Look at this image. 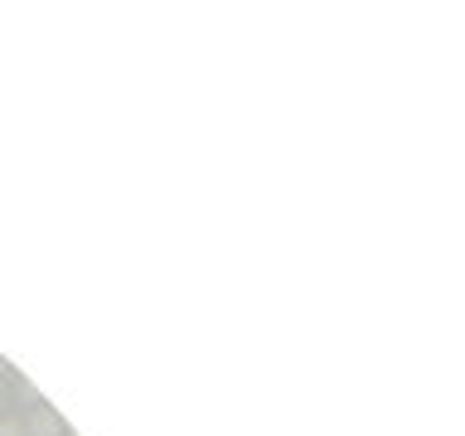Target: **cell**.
<instances>
[{"label": "cell", "instance_id": "6da1fadb", "mask_svg": "<svg viewBox=\"0 0 465 436\" xmlns=\"http://www.w3.org/2000/svg\"><path fill=\"white\" fill-rule=\"evenodd\" d=\"M15 431L20 436H73L68 417L49 398H25L20 412H15Z\"/></svg>", "mask_w": 465, "mask_h": 436}, {"label": "cell", "instance_id": "7a4b0ae2", "mask_svg": "<svg viewBox=\"0 0 465 436\" xmlns=\"http://www.w3.org/2000/svg\"><path fill=\"white\" fill-rule=\"evenodd\" d=\"M20 402H25L20 378H15L10 369H0V427H5V421H15V412H20Z\"/></svg>", "mask_w": 465, "mask_h": 436}]
</instances>
